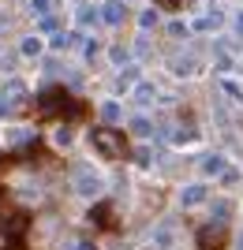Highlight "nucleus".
Masks as SVG:
<instances>
[{"instance_id": "obj_1", "label": "nucleus", "mask_w": 243, "mask_h": 250, "mask_svg": "<svg viewBox=\"0 0 243 250\" xmlns=\"http://www.w3.org/2000/svg\"><path fill=\"white\" fill-rule=\"evenodd\" d=\"M90 138H94V149H97L101 157H109V161H120V157H124V149H127L124 135H120V131H112V127H97Z\"/></svg>"}, {"instance_id": "obj_2", "label": "nucleus", "mask_w": 243, "mask_h": 250, "mask_svg": "<svg viewBox=\"0 0 243 250\" xmlns=\"http://www.w3.org/2000/svg\"><path fill=\"white\" fill-rule=\"evenodd\" d=\"M38 108H42L45 116H53V112H79V108H75V101L67 94H64L60 86H49V90H42V97H38Z\"/></svg>"}, {"instance_id": "obj_3", "label": "nucleus", "mask_w": 243, "mask_h": 250, "mask_svg": "<svg viewBox=\"0 0 243 250\" xmlns=\"http://www.w3.org/2000/svg\"><path fill=\"white\" fill-rule=\"evenodd\" d=\"M75 190L86 194V198H97V194L105 190V179L97 176L90 165H83V168H75Z\"/></svg>"}, {"instance_id": "obj_4", "label": "nucleus", "mask_w": 243, "mask_h": 250, "mask_svg": "<svg viewBox=\"0 0 243 250\" xmlns=\"http://www.w3.org/2000/svg\"><path fill=\"white\" fill-rule=\"evenodd\" d=\"M224 239H228L224 224H206V228H199V235H195L199 250H224Z\"/></svg>"}, {"instance_id": "obj_5", "label": "nucleus", "mask_w": 243, "mask_h": 250, "mask_svg": "<svg viewBox=\"0 0 243 250\" xmlns=\"http://www.w3.org/2000/svg\"><path fill=\"white\" fill-rule=\"evenodd\" d=\"M26 228H30V217H26L22 209H15V213H8V217H0V231H4L8 239H19Z\"/></svg>"}, {"instance_id": "obj_6", "label": "nucleus", "mask_w": 243, "mask_h": 250, "mask_svg": "<svg viewBox=\"0 0 243 250\" xmlns=\"http://www.w3.org/2000/svg\"><path fill=\"white\" fill-rule=\"evenodd\" d=\"M150 239H154V247H161V250H172V247H176V224H172V220H165V224H157Z\"/></svg>"}, {"instance_id": "obj_7", "label": "nucleus", "mask_w": 243, "mask_h": 250, "mask_svg": "<svg viewBox=\"0 0 243 250\" xmlns=\"http://www.w3.org/2000/svg\"><path fill=\"white\" fill-rule=\"evenodd\" d=\"M206 194H210V187H206V183H191V187L180 190V206H183V209L202 206V202H206Z\"/></svg>"}, {"instance_id": "obj_8", "label": "nucleus", "mask_w": 243, "mask_h": 250, "mask_svg": "<svg viewBox=\"0 0 243 250\" xmlns=\"http://www.w3.org/2000/svg\"><path fill=\"white\" fill-rule=\"evenodd\" d=\"M0 97H4V108H19L22 97H26V86H22L19 79H11V83L4 86V94H0Z\"/></svg>"}, {"instance_id": "obj_9", "label": "nucleus", "mask_w": 243, "mask_h": 250, "mask_svg": "<svg viewBox=\"0 0 243 250\" xmlns=\"http://www.w3.org/2000/svg\"><path fill=\"white\" fill-rule=\"evenodd\" d=\"M124 15H127V4H124V0H109L105 8H101V19L112 22V26H120V22H124Z\"/></svg>"}, {"instance_id": "obj_10", "label": "nucleus", "mask_w": 243, "mask_h": 250, "mask_svg": "<svg viewBox=\"0 0 243 250\" xmlns=\"http://www.w3.org/2000/svg\"><path fill=\"white\" fill-rule=\"evenodd\" d=\"M202 172H206V176H221V172H224V157L221 153H210L206 161H202Z\"/></svg>"}, {"instance_id": "obj_11", "label": "nucleus", "mask_w": 243, "mask_h": 250, "mask_svg": "<svg viewBox=\"0 0 243 250\" xmlns=\"http://www.w3.org/2000/svg\"><path fill=\"white\" fill-rule=\"evenodd\" d=\"M210 213H213V220H217V224H224V220H228V213H232V202L228 198H217L210 206Z\"/></svg>"}, {"instance_id": "obj_12", "label": "nucleus", "mask_w": 243, "mask_h": 250, "mask_svg": "<svg viewBox=\"0 0 243 250\" xmlns=\"http://www.w3.org/2000/svg\"><path fill=\"white\" fill-rule=\"evenodd\" d=\"M90 220H94V224H101V228H109V224H112V209H109V206L90 209Z\"/></svg>"}, {"instance_id": "obj_13", "label": "nucleus", "mask_w": 243, "mask_h": 250, "mask_svg": "<svg viewBox=\"0 0 243 250\" xmlns=\"http://www.w3.org/2000/svg\"><path fill=\"white\" fill-rule=\"evenodd\" d=\"M172 71H176V75H195V56H180V60H172Z\"/></svg>"}, {"instance_id": "obj_14", "label": "nucleus", "mask_w": 243, "mask_h": 250, "mask_svg": "<svg viewBox=\"0 0 243 250\" xmlns=\"http://www.w3.org/2000/svg\"><path fill=\"white\" fill-rule=\"evenodd\" d=\"M154 97H157V94H154V86H150V83H142V86L135 90V101H138V104H150Z\"/></svg>"}, {"instance_id": "obj_15", "label": "nucleus", "mask_w": 243, "mask_h": 250, "mask_svg": "<svg viewBox=\"0 0 243 250\" xmlns=\"http://www.w3.org/2000/svg\"><path fill=\"white\" fill-rule=\"evenodd\" d=\"M135 75H138L135 67H127V71L116 79V90H131V86H135Z\"/></svg>"}, {"instance_id": "obj_16", "label": "nucleus", "mask_w": 243, "mask_h": 250, "mask_svg": "<svg viewBox=\"0 0 243 250\" xmlns=\"http://www.w3.org/2000/svg\"><path fill=\"white\" fill-rule=\"evenodd\" d=\"M42 52V38H26L22 42V56H38Z\"/></svg>"}, {"instance_id": "obj_17", "label": "nucleus", "mask_w": 243, "mask_h": 250, "mask_svg": "<svg viewBox=\"0 0 243 250\" xmlns=\"http://www.w3.org/2000/svg\"><path fill=\"white\" fill-rule=\"evenodd\" d=\"M101 116H105L109 124H112V120H120V104H116V101H105V104H101Z\"/></svg>"}, {"instance_id": "obj_18", "label": "nucleus", "mask_w": 243, "mask_h": 250, "mask_svg": "<svg viewBox=\"0 0 243 250\" xmlns=\"http://www.w3.org/2000/svg\"><path fill=\"white\" fill-rule=\"evenodd\" d=\"M71 45H75V34H56V38H53V49H71Z\"/></svg>"}, {"instance_id": "obj_19", "label": "nucleus", "mask_w": 243, "mask_h": 250, "mask_svg": "<svg viewBox=\"0 0 243 250\" xmlns=\"http://www.w3.org/2000/svg\"><path fill=\"white\" fill-rule=\"evenodd\" d=\"M56 4H60V0H34V11H38V15H49Z\"/></svg>"}, {"instance_id": "obj_20", "label": "nucleus", "mask_w": 243, "mask_h": 250, "mask_svg": "<svg viewBox=\"0 0 243 250\" xmlns=\"http://www.w3.org/2000/svg\"><path fill=\"white\" fill-rule=\"evenodd\" d=\"M131 127H135V135H142V138H146L150 131H154V127H150V120H142V116H138V120H135Z\"/></svg>"}, {"instance_id": "obj_21", "label": "nucleus", "mask_w": 243, "mask_h": 250, "mask_svg": "<svg viewBox=\"0 0 243 250\" xmlns=\"http://www.w3.org/2000/svg\"><path fill=\"white\" fill-rule=\"evenodd\" d=\"M56 26H60V19H56L53 11H49V15H42V30H56Z\"/></svg>"}, {"instance_id": "obj_22", "label": "nucleus", "mask_w": 243, "mask_h": 250, "mask_svg": "<svg viewBox=\"0 0 243 250\" xmlns=\"http://www.w3.org/2000/svg\"><path fill=\"white\" fill-rule=\"evenodd\" d=\"M97 15H101V11H90V8H86L83 15H79V22H83V26H90V22H97Z\"/></svg>"}, {"instance_id": "obj_23", "label": "nucleus", "mask_w": 243, "mask_h": 250, "mask_svg": "<svg viewBox=\"0 0 243 250\" xmlns=\"http://www.w3.org/2000/svg\"><path fill=\"white\" fill-rule=\"evenodd\" d=\"M71 250H97V247H94L90 239H75V243H71Z\"/></svg>"}, {"instance_id": "obj_24", "label": "nucleus", "mask_w": 243, "mask_h": 250, "mask_svg": "<svg viewBox=\"0 0 243 250\" xmlns=\"http://www.w3.org/2000/svg\"><path fill=\"white\" fill-rule=\"evenodd\" d=\"M56 142H60V146H67V142H71V131H67V127H60V131H56Z\"/></svg>"}, {"instance_id": "obj_25", "label": "nucleus", "mask_w": 243, "mask_h": 250, "mask_svg": "<svg viewBox=\"0 0 243 250\" xmlns=\"http://www.w3.org/2000/svg\"><path fill=\"white\" fill-rule=\"evenodd\" d=\"M157 4H161V8H180L183 0H157Z\"/></svg>"}, {"instance_id": "obj_26", "label": "nucleus", "mask_w": 243, "mask_h": 250, "mask_svg": "<svg viewBox=\"0 0 243 250\" xmlns=\"http://www.w3.org/2000/svg\"><path fill=\"white\" fill-rule=\"evenodd\" d=\"M236 34H240V38H243V15H240V19H236Z\"/></svg>"}, {"instance_id": "obj_27", "label": "nucleus", "mask_w": 243, "mask_h": 250, "mask_svg": "<svg viewBox=\"0 0 243 250\" xmlns=\"http://www.w3.org/2000/svg\"><path fill=\"white\" fill-rule=\"evenodd\" d=\"M4 250H19V247H4Z\"/></svg>"}, {"instance_id": "obj_28", "label": "nucleus", "mask_w": 243, "mask_h": 250, "mask_svg": "<svg viewBox=\"0 0 243 250\" xmlns=\"http://www.w3.org/2000/svg\"><path fill=\"white\" fill-rule=\"evenodd\" d=\"M0 198H4V190H0Z\"/></svg>"}]
</instances>
